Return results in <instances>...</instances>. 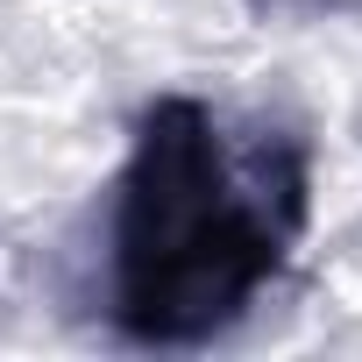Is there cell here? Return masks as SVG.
Returning a JSON list of instances; mask_svg holds the SVG:
<instances>
[{
    "label": "cell",
    "mask_w": 362,
    "mask_h": 362,
    "mask_svg": "<svg viewBox=\"0 0 362 362\" xmlns=\"http://www.w3.org/2000/svg\"><path fill=\"white\" fill-rule=\"evenodd\" d=\"M256 15H362V0H249Z\"/></svg>",
    "instance_id": "7a4b0ae2"
},
{
    "label": "cell",
    "mask_w": 362,
    "mask_h": 362,
    "mask_svg": "<svg viewBox=\"0 0 362 362\" xmlns=\"http://www.w3.org/2000/svg\"><path fill=\"white\" fill-rule=\"evenodd\" d=\"M313 228V142L199 93L135 114L107 192V327L135 348H206L284 277Z\"/></svg>",
    "instance_id": "6da1fadb"
}]
</instances>
